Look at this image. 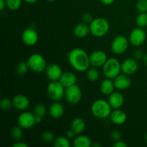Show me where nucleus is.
Instances as JSON below:
<instances>
[{
    "instance_id": "f257e3e1",
    "label": "nucleus",
    "mask_w": 147,
    "mask_h": 147,
    "mask_svg": "<svg viewBox=\"0 0 147 147\" xmlns=\"http://www.w3.org/2000/svg\"><path fill=\"white\" fill-rule=\"evenodd\" d=\"M67 60L70 66L78 72H85L90 67L89 55L83 49L74 48L67 54Z\"/></svg>"
},
{
    "instance_id": "f03ea898",
    "label": "nucleus",
    "mask_w": 147,
    "mask_h": 147,
    "mask_svg": "<svg viewBox=\"0 0 147 147\" xmlns=\"http://www.w3.org/2000/svg\"><path fill=\"white\" fill-rule=\"evenodd\" d=\"M112 108L108 100L104 99L96 100L91 105V113L98 119H107L110 116Z\"/></svg>"
},
{
    "instance_id": "7ed1b4c3",
    "label": "nucleus",
    "mask_w": 147,
    "mask_h": 147,
    "mask_svg": "<svg viewBox=\"0 0 147 147\" xmlns=\"http://www.w3.org/2000/svg\"><path fill=\"white\" fill-rule=\"evenodd\" d=\"M90 33L94 37H102L108 34L110 30V24L106 19L98 17L93 19L89 24Z\"/></svg>"
},
{
    "instance_id": "20e7f679",
    "label": "nucleus",
    "mask_w": 147,
    "mask_h": 147,
    "mask_svg": "<svg viewBox=\"0 0 147 147\" xmlns=\"http://www.w3.org/2000/svg\"><path fill=\"white\" fill-rule=\"evenodd\" d=\"M102 67L105 77L108 78L113 80L116 76L121 73V64L119 60L115 57L108 58L107 61Z\"/></svg>"
},
{
    "instance_id": "39448f33",
    "label": "nucleus",
    "mask_w": 147,
    "mask_h": 147,
    "mask_svg": "<svg viewBox=\"0 0 147 147\" xmlns=\"http://www.w3.org/2000/svg\"><path fill=\"white\" fill-rule=\"evenodd\" d=\"M27 62L30 70L34 73H43L47 68V65L46 60L42 55L39 53H34L31 55Z\"/></svg>"
},
{
    "instance_id": "423d86ee",
    "label": "nucleus",
    "mask_w": 147,
    "mask_h": 147,
    "mask_svg": "<svg viewBox=\"0 0 147 147\" xmlns=\"http://www.w3.org/2000/svg\"><path fill=\"white\" fill-rule=\"evenodd\" d=\"M65 88L59 80L50 81L47 88V93L49 98L54 101H60L65 97Z\"/></svg>"
},
{
    "instance_id": "0eeeda50",
    "label": "nucleus",
    "mask_w": 147,
    "mask_h": 147,
    "mask_svg": "<svg viewBox=\"0 0 147 147\" xmlns=\"http://www.w3.org/2000/svg\"><path fill=\"white\" fill-rule=\"evenodd\" d=\"M82 96H83V93H82L81 88L77 84H75L65 88V98L67 103L70 104L76 105L79 103L81 100Z\"/></svg>"
},
{
    "instance_id": "6e6552de",
    "label": "nucleus",
    "mask_w": 147,
    "mask_h": 147,
    "mask_svg": "<svg viewBox=\"0 0 147 147\" xmlns=\"http://www.w3.org/2000/svg\"><path fill=\"white\" fill-rule=\"evenodd\" d=\"M129 44V38L123 35H118L112 40L111 48L114 54L121 55L128 50Z\"/></svg>"
},
{
    "instance_id": "1a4fd4ad",
    "label": "nucleus",
    "mask_w": 147,
    "mask_h": 147,
    "mask_svg": "<svg viewBox=\"0 0 147 147\" xmlns=\"http://www.w3.org/2000/svg\"><path fill=\"white\" fill-rule=\"evenodd\" d=\"M146 40V33L144 28L136 27L131 30L129 36V40L131 45L134 47H140Z\"/></svg>"
},
{
    "instance_id": "9d476101",
    "label": "nucleus",
    "mask_w": 147,
    "mask_h": 147,
    "mask_svg": "<svg viewBox=\"0 0 147 147\" xmlns=\"http://www.w3.org/2000/svg\"><path fill=\"white\" fill-rule=\"evenodd\" d=\"M36 116L34 113L28 111H23L20 113L17 119V123L23 129H29L37 124L35 120Z\"/></svg>"
},
{
    "instance_id": "9b49d317",
    "label": "nucleus",
    "mask_w": 147,
    "mask_h": 147,
    "mask_svg": "<svg viewBox=\"0 0 147 147\" xmlns=\"http://www.w3.org/2000/svg\"><path fill=\"white\" fill-rule=\"evenodd\" d=\"M90 66L95 67H101L107 61L108 57L106 53L101 50H97L92 52L89 55Z\"/></svg>"
},
{
    "instance_id": "f8f14e48",
    "label": "nucleus",
    "mask_w": 147,
    "mask_h": 147,
    "mask_svg": "<svg viewBox=\"0 0 147 147\" xmlns=\"http://www.w3.org/2000/svg\"><path fill=\"white\" fill-rule=\"evenodd\" d=\"M38 34L33 28H27L22 34V40L27 46H34L38 41Z\"/></svg>"
},
{
    "instance_id": "ddd939ff",
    "label": "nucleus",
    "mask_w": 147,
    "mask_h": 147,
    "mask_svg": "<svg viewBox=\"0 0 147 147\" xmlns=\"http://www.w3.org/2000/svg\"><path fill=\"white\" fill-rule=\"evenodd\" d=\"M139 69V63L134 58H128L121 63V73L128 76L136 73Z\"/></svg>"
},
{
    "instance_id": "4468645a",
    "label": "nucleus",
    "mask_w": 147,
    "mask_h": 147,
    "mask_svg": "<svg viewBox=\"0 0 147 147\" xmlns=\"http://www.w3.org/2000/svg\"><path fill=\"white\" fill-rule=\"evenodd\" d=\"M45 73L47 78L50 81H57V80H60L63 72L60 65L53 63L47 66Z\"/></svg>"
},
{
    "instance_id": "2eb2a0df",
    "label": "nucleus",
    "mask_w": 147,
    "mask_h": 147,
    "mask_svg": "<svg viewBox=\"0 0 147 147\" xmlns=\"http://www.w3.org/2000/svg\"><path fill=\"white\" fill-rule=\"evenodd\" d=\"M116 89L119 90H124L129 88L131 85L132 81L129 76L121 73L113 79Z\"/></svg>"
},
{
    "instance_id": "dca6fc26",
    "label": "nucleus",
    "mask_w": 147,
    "mask_h": 147,
    "mask_svg": "<svg viewBox=\"0 0 147 147\" xmlns=\"http://www.w3.org/2000/svg\"><path fill=\"white\" fill-rule=\"evenodd\" d=\"M13 107L20 111H24L29 108L30 105V99L23 94L16 95L12 99Z\"/></svg>"
},
{
    "instance_id": "f3484780",
    "label": "nucleus",
    "mask_w": 147,
    "mask_h": 147,
    "mask_svg": "<svg viewBox=\"0 0 147 147\" xmlns=\"http://www.w3.org/2000/svg\"><path fill=\"white\" fill-rule=\"evenodd\" d=\"M108 101L113 109H121L124 103V98L120 91L114 90L109 96Z\"/></svg>"
},
{
    "instance_id": "a211bd4d",
    "label": "nucleus",
    "mask_w": 147,
    "mask_h": 147,
    "mask_svg": "<svg viewBox=\"0 0 147 147\" xmlns=\"http://www.w3.org/2000/svg\"><path fill=\"white\" fill-rule=\"evenodd\" d=\"M109 119L113 124L121 126L126 121L127 116H126V113L121 109H113V111H112L111 113Z\"/></svg>"
},
{
    "instance_id": "6ab92c4d",
    "label": "nucleus",
    "mask_w": 147,
    "mask_h": 147,
    "mask_svg": "<svg viewBox=\"0 0 147 147\" xmlns=\"http://www.w3.org/2000/svg\"><path fill=\"white\" fill-rule=\"evenodd\" d=\"M65 108L63 105L59 101H55L50 105L49 108V113L50 116L55 119L61 118L64 115Z\"/></svg>"
},
{
    "instance_id": "aec40b11",
    "label": "nucleus",
    "mask_w": 147,
    "mask_h": 147,
    "mask_svg": "<svg viewBox=\"0 0 147 147\" xmlns=\"http://www.w3.org/2000/svg\"><path fill=\"white\" fill-rule=\"evenodd\" d=\"M59 81L66 88L76 84V83H77V76L75 73H72V72H63Z\"/></svg>"
},
{
    "instance_id": "412c9836",
    "label": "nucleus",
    "mask_w": 147,
    "mask_h": 147,
    "mask_svg": "<svg viewBox=\"0 0 147 147\" xmlns=\"http://www.w3.org/2000/svg\"><path fill=\"white\" fill-rule=\"evenodd\" d=\"M73 33H74V35L78 38H84L86 36L88 35L89 33H90V27L86 23H79L75 26L73 29Z\"/></svg>"
},
{
    "instance_id": "4be33fe9",
    "label": "nucleus",
    "mask_w": 147,
    "mask_h": 147,
    "mask_svg": "<svg viewBox=\"0 0 147 147\" xmlns=\"http://www.w3.org/2000/svg\"><path fill=\"white\" fill-rule=\"evenodd\" d=\"M115 88H116V87H115L113 79L106 78V79L102 80V82L100 83V90L102 94L105 95V96H109L111 93L114 91Z\"/></svg>"
},
{
    "instance_id": "5701e85b",
    "label": "nucleus",
    "mask_w": 147,
    "mask_h": 147,
    "mask_svg": "<svg viewBox=\"0 0 147 147\" xmlns=\"http://www.w3.org/2000/svg\"><path fill=\"white\" fill-rule=\"evenodd\" d=\"M73 145L75 147H90L92 146V142L88 136L81 134L75 137Z\"/></svg>"
},
{
    "instance_id": "b1692460",
    "label": "nucleus",
    "mask_w": 147,
    "mask_h": 147,
    "mask_svg": "<svg viewBox=\"0 0 147 147\" xmlns=\"http://www.w3.org/2000/svg\"><path fill=\"white\" fill-rule=\"evenodd\" d=\"M70 129H73L77 135L81 134L86 129V122L81 118H76L72 121Z\"/></svg>"
},
{
    "instance_id": "393cba45",
    "label": "nucleus",
    "mask_w": 147,
    "mask_h": 147,
    "mask_svg": "<svg viewBox=\"0 0 147 147\" xmlns=\"http://www.w3.org/2000/svg\"><path fill=\"white\" fill-rule=\"evenodd\" d=\"M86 77H87L88 80L91 82L97 81L98 80L99 77H100V73L98 70L97 67H89L86 70Z\"/></svg>"
},
{
    "instance_id": "a878e982",
    "label": "nucleus",
    "mask_w": 147,
    "mask_h": 147,
    "mask_svg": "<svg viewBox=\"0 0 147 147\" xmlns=\"http://www.w3.org/2000/svg\"><path fill=\"white\" fill-rule=\"evenodd\" d=\"M53 145L55 147H70V142L67 136H60L55 139Z\"/></svg>"
},
{
    "instance_id": "bb28decb",
    "label": "nucleus",
    "mask_w": 147,
    "mask_h": 147,
    "mask_svg": "<svg viewBox=\"0 0 147 147\" xmlns=\"http://www.w3.org/2000/svg\"><path fill=\"white\" fill-rule=\"evenodd\" d=\"M136 24L141 28L147 27V12H139L136 17Z\"/></svg>"
},
{
    "instance_id": "cd10ccee",
    "label": "nucleus",
    "mask_w": 147,
    "mask_h": 147,
    "mask_svg": "<svg viewBox=\"0 0 147 147\" xmlns=\"http://www.w3.org/2000/svg\"><path fill=\"white\" fill-rule=\"evenodd\" d=\"M22 128L21 126H15L11 129V132H10V135H11V138L16 142L20 141L22 139L23 136V131Z\"/></svg>"
},
{
    "instance_id": "c85d7f7f",
    "label": "nucleus",
    "mask_w": 147,
    "mask_h": 147,
    "mask_svg": "<svg viewBox=\"0 0 147 147\" xmlns=\"http://www.w3.org/2000/svg\"><path fill=\"white\" fill-rule=\"evenodd\" d=\"M23 0H6L7 7L11 11H16L20 8Z\"/></svg>"
},
{
    "instance_id": "c756f323",
    "label": "nucleus",
    "mask_w": 147,
    "mask_h": 147,
    "mask_svg": "<svg viewBox=\"0 0 147 147\" xmlns=\"http://www.w3.org/2000/svg\"><path fill=\"white\" fill-rule=\"evenodd\" d=\"M29 69H30V67L27 64V62H20L17 64V67H16V72L18 75L23 76L28 72Z\"/></svg>"
},
{
    "instance_id": "7c9ffc66",
    "label": "nucleus",
    "mask_w": 147,
    "mask_h": 147,
    "mask_svg": "<svg viewBox=\"0 0 147 147\" xmlns=\"http://www.w3.org/2000/svg\"><path fill=\"white\" fill-rule=\"evenodd\" d=\"M46 112H47V109H46L45 106L42 104V103L36 105L35 107L34 108V110H33V113H34L35 116H40L42 118L45 116Z\"/></svg>"
},
{
    "instance_id": "2f4dec72",
    "label": "nucleus",
    "mask_w": 147,
    "mask_h": 147,
    "mask_svg": "<svg viewBox=\"0 0 147 147\" xmlns=\"http://www.w3.org/2000/svg\"><path fill=\"white\" fill-rule=\"evenodd\" d=\"M12 106V100H10L8 98H4L0 101V107L3 111L10 110Z\"/></svg>"
},
{
    "instance_id": "473e14b6",
    "label": "nucleus",
    "mask_w": 147,
    "mask_h": 147,
    "mask_svg": "<svg viewBox=\"0 0 147 147\" xmlns=\"http://www.w3.org/2000/svg\"><path fill=\"white\" fill-rule=\"evenodd\" d=\"M42 140L44 142L47 144L53 143L55 140V136L52 132L50 131H44L41 135Z\"/></svg>"
},
{
    "instance_id": "72a5a7b5",
    "label": "nucleus",
    "mask_w": 147,
    "mask_h": 147,
    "mask_svg": "<svg viewBox=\"0 0 147 147\" xmlns=\"http://www.w3.org/2000/svg\"><path fill=\"white\" fill-rule=\"evenodd\" d=\"M136 9L139 12H147V0H139L136 4Z\"/></svg>"
},
{
    "instance_id": "f704fd0d",
    "label": "nucleus",
    "mask_w": 147,
    "mask_h": 147,
    "mask_svg": "<svg viewBox=\"0 0 147 147\" xmlns=\"http://www.w3.org/2000/svg\"><path fill=\"white\" fill-rule=\"evenodd\" d=\"M111 139L113 142H116L121 139V134L117 130H113L111 132Z\"/></svg>"
},
{
    "instance_id": "c9c22d12",
    "label": "nucleus",
    "mask_w": 147,
    "mask_h": 147,
    "mask_svg": "<svg viewBox=\"0 0 147 147\" xmlns=\"http://www.w3.org/2000/svg\"><path fill=\"white\" fill-rule=\"evenodd\" d=\"M82 20H83V22L86 23V24H90L92 21H93V16L90 13L88 12H86L84 13L82 16Z\"/></svg>"
},
{
    "instance_id": "e433bc0d",
    "label": "nucleus",
    "mask_w": 147,
    "mask_h": 147,
    "mask_svg": "<svg viewBox=\"0 0 147 147\" xmlns=\"http://www.w3.org/2000/svg\"><path fill=\"white\" fill-rule=\"evenodd\" d=\"M144 57L143 52L140 50H135L134 53V58L136 60H139L140 59H142Z\"/></svg>"
},
{
    "instance_id": "4c0bfd02",
    "label": "nucleus",
    "mask_w": 147,
    "mask_h": 147,
    "mask_svg": "<svg viewBox=\"0 0 147 147\" xmlns=\"http://www.w3.org/2000/svg\"><path fill=\"white\" fill-rule=\"evenodd\" d=\"M113 147H127V144L125 143L123 141L119 140L117 142H114L113 145Z\"/></svg>"
},
{
    "instance_id": "58836bf2",
    "label": "nucleus",
    "mask_w": 147,
    "mask_h": 147,
    "mask_svg": "<svg viewBox=\"0 0 147 147\" xmlns=\"http://www.w3.org/2000/svg\"><path fill=\"white\" fill-rule=\"evenodd\" d=\"M76 135H77V134H76V132H75L74 131H73V129H70V130H68L67 132H66V136H67V137L69 139H73V138L76 137Z\"/></svg>"
},
{
    "instance_id": "ea45409f",
    "label": "nucleus",
    "mask_w": 147,
    "mask_h": 147,
    "mask_svg": "<svg viewBox=\"0 0 147 147\" xmlns=\"http://www.w3.org/2000/svg\"><path fill=\"white\" fill-rule=\"evenodd\" d=\"M13 147H28V144L23 142H20V141H17L15 143L13 144Z\"/></svg>"
},
{
    "instance_id": "a19ab883",
    "label": "nucleus",
    "mask_w": 147,
    "mask_h": 147,
    "mask_svg": "<svg viewBox=\"0 0 147 147\" xmlns=\"http://www.w3.org/2000/svg\"><path fill=\"white\" fill-rule=\"evenodd\" d=\"M102 4H103L104 5H111V4H113V2L115 1V0H100Z\"/></svg>"
},
{
    "instance_id": "79ce46f5",
    "label": "nucleus",
    "mask_w": 147,
    "mask_h": 147,
    "mask_svg": "<svg viewBox=\"0 0 147 147\" xmlns=\"http://www.w3.org/2000/svg\"><path fill=\"white\" fill-rule=\"evenodd\" d=\"M5 7H7L6 0H0V10H1V11H3Z\"/></svg>"
},
{
    "instance_id": "37998d69",
    "label": "nucleus",
    "mask_w": 147,
    "mask_h": 147,
    "mask_svg": "<svg viewBox=\"0 0 147 147\" xmlns=\"http://www.w3.org/2000/svg\"><path fill=\"white\" fill-rule=\"evenodd\" d=\"M142 60H143V63L145 65L147 66V53L144 55V57L142 58Z\"/></svg>"
},
{
    "instance_id": "c03bdc74",
    "label": "nucleus",
    "mask_w": 147,
    "mask_h": 147,
    "mask_svg": "<svg viewBox=\"0 0 147 147\" xmlns=\"http://www.w3.org/2000/svg\"><path fill=\"white\" fill-rule=\"evenodd\" d=\"M24 2L28 3V4H34V3L37 2L38 0H23Z\"/></svg>"
},
{
    "instance_id": "a18cd8bd",
    "label": "nucleus",
    "mask_w": 147,
    "mask_h": 147,
    "mask_svg": "<svg viewBox=\"0 0 147 147\" xmlns=\"http://www.w3.org/2000/svg\"><path fill=\"white\" fill-rule=\"evenodd\" d=\"M42 118L40 117V116H36V118H35L36 123H40V122L42 121Z\"/></svg>"
},
{
    "instance_id": "49530a36",
    "label": "nucleus",
    "mask_w": 147,
    "mask_h": 147,
    "mask_svg": "<svg viewBox=\"0 0 147 147\" xmlns=\"http://www.w3.org/2000/svg\"><path fill=\"white\" fill-rule=\"evenodd\" d=\"M92 146L93 147H100L101 146V145L99 144H97V143H94V144H92Z\"/></svg>"
},
{
    "instance_id": "de8ad7c7",
    "label": "nucleus",
    "mask_w": 147,
    "mask_h": 147,
    "mask_svg": "<svg viewBox=\"0 0 147 147\" xmlns=\"http://www.w3.org/2000/svg\"><path fill=\"white\" fill-rule=\"evenodd\" d=\"M47 1H49V2H53V1H56V0H46Z\"/></svg>"
},
{
    "instance_id": "09e8293b",
    "label": "nucleus",
    "mask_w": 147,
    "mask_h": 147,
    "mask_svg": "<svg viewBox=\"0 0 147 147\" xmlns=\"http://www.w3.org/2000/svg\"><path fill=\"white\" fill-rule=\"evenodd\" d=\"M145 139H146V143H147V133H146V136H145Z\"/></svg>"
}]
</instances>
